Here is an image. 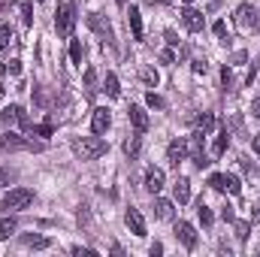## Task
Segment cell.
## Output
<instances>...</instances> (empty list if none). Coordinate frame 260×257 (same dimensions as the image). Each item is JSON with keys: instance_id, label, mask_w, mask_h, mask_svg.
<instances>
[{"instance_id": "cell-51", "label": "cell", "mask_w": 260, "mask_h": 257, "mask_svg": "<svg viewBox=\"0 0 260 257\" xmlns=\"http://www.w3.org/2000/svg\"><path fill=\"white\" fill-rule=\"evenodd\" d=\"M118 3H127V0H118Z\"/></svg>"}, {"instance_id": "cell-15", "label": "cell", "mask_w": 260, "mask_h": 257, "mask_svg": "<svg viewBox=\"0 0 260 257\" xmlns=\"http://www.w3.org/2000/svg\"><path fill=\"white\" fill-rule=\"evenodd\" d=\"M182 24H185L191 34L203 30V24H206V21H203V12H197V9H185V12H182Z\"/></svg>"}, {"instance_id": "cell-24", "label": "cell", "mask_w": 260, "mask_h": 257, "mask_svg": "<svg viewBox=\"0 0 260 257\" xmlns=\"http://www.w3.org/2000/svg\"><path fill=\"white\" fill-rule=\"evenodd\" d=\"M94 85H97V70L88 67V70H85V91H88V97H94V91H97Z\"/></svg>"}, {"instance_id": "cell-9", "label": "cell", "mask_w": 260, "mask_h": 257, "mask_svg": "<svg viewBox=\"0 0 260 257\" xmlns=\"http://www.w3.org/2000/svg\"><path fill=\"white\" fill-rule=\"evenodd\" d=\"M167 157H170L173 167H179L182 160H188V142H185V139H173V142L167 145Z\"/></svg>"}, {"instance_id": "cell-18", "label": "cell", "mask_w": 260, "mask_h": 257, "mask_svg": "<svg viewBox=\"0 0 260 257\" xmlns=\"http://www.w3.org/2000/svg\"><path fill=\"white\" fill-rule=\"evenodd\" d=\"M154 218L157 221H170L173 218V203L170 200H154Z\"/></svg>"}, {"instance_id": "cell-49", "label": "cell", "mask_w": 260, "mask_h": 257, "mask_svg": "<svg viewBox=\"0 0 260 257\" xmlns=\"http://www.w3.org/2000/svg\"><path fill=\"white\" fill-rule=\"evenodd\" d=\"M251 148H254V151L260 154V136H254V139H251Z\"/></svg>"}, {"instance_id": "cell-12", "label": "cell", "mask_w": 260, "mask_h": 257, "mask_svg": "<svg viewBox=\"0 0 260 257\" xmlns=\"http://www.w3.org/2000/svg\"><path fill=\"white\" fill-rule=\"evenodd\" d=\"M160 188H164V170L148 167V173H145V191L148 194H160Z\"/></svg>"}, {"instance_id": "cell-52", "label": "cell", "mask_w": 260, "mask_h": 257, "mask_svg": "<svg viewBox=\"0 0 260 257\" xmlns=\"http://www.w3.org/2000/svg\"><path fill=\"white\" fill-rule=\"evenodd\" d=\"M164 3H170V0H164Z\"/></svg>"}, {"instance_id": "cell-8", "label": "cell", "mask_w": 260, "mask_h": 257, "mask_svg": "<svg viewBox=\"0 0 260 257\" xmlns=\"http://www.w3.org/2000/svg\"><path fill=\"white\" fill-rule=\"evenodd\" d=\"M91 127H94L97 136H103L106 130L112 127V115H109L106 106H97V109H94V115H91Z\"/></svg>"}, {"instance_id": "cell-22", "label": "cell", "mask_w": 260, "mask_h": 257, "mask_svg": "<svg viewBox=\"0 0 260 257\" xmlns=\"http://www.w3.org/2000/svg\"><path fill=\"white\" fill-rule=\"evenodd\" d=\"M197 215H200V224H203V227H212V221H215V215H212V209H209V206H206L203 200L197 203Z\"/></svg>"}, {"instance_id": "cell-10", "label": "cell", "mask_w": 260, "mask_h": 257, "mask_svg": "<svg viewBox=\"0 0 260 257\" xmlns=\"http://www.w3.org/2000/svg\"><path fill=\"white\" fill-rule=\"evenodd\" d=\"M176 239H179L185 248H194L197 245V230L188 221H179V224H176Z\"/></svg>"}, {"instance_id": "cell-16", "label": "cell", "mask_w": 260, "mask_h": 257, "mask_svg": "<svg viewBox=\"0 0 260 257\" xmlns=\"http://www.w3.org/2000/svg\"><path fill=\"white\" fill-rule=\"evenodd\" d=\"M173 194H176V203H179V206L188 203V200H191V182H188L185 176H179L176 185H173Z\"/></svg>"}, {"instance_id": "cell-5", "label": "cell", "mask_w": 260, "mask_h": 257, "mask_svg": "<svg viewBox=\"0 0 260 257\" xmlns=\"http://www.w3.org/2000/svg\"><path fill=\"white\" fill-rule=\"evenodd\" d=\"M88 27H91V30H94V34H97L106 46H115V34H112L109 21H106L100 12H91V15H88Z\"/></svg>"}, {"instance_id": "cell-40", "label": "cell", "mask_w": 260, "mask_h": 257, "mask_svg": "<svg viewBox=\"0 0 260 257\" xmlns=\"http://www.w3.org/2000/svg\"><path fill=\"white\" fill-rule=\"evenodd\" d=\"M6 70H9L12 76H18V73H21V61H6Z\"/></svg>"}, {"instance_id": "cell-44", "label": "cell", "mask_w": 260, "mask_h": 257, "mask_svg": "<svg viewBox=\"0 0 260 257\" xmlns=\"http://www.w3.org/2000/svg\"><path fill=\"white\" fill-rule=\"evenodd\" d=\"M167 43H170V46H179V37H176V30H167Z\"/></svg>"}, {"instance_id": "cell-30", "label": "cell", "mask_w": 260, "mask_h": 257, "mask_svg": "<svg viewBox=\"0 0 260 257\" xmlns=\"http://www.w3.org/2000/svg\"><path fill=\"white\" fill-rule=\"evenodd\" d=\"M145 103H148L151 109H164V106H167V103H164V97H157L154 91H148V94H145Z\"/></svg>"}, {"instance_id": "cell-32", "label": "cell", "mask_w": 260, "mask_h": 257, "mask_svg": "<svg viewBox=\"0 0 260 257\" xmlns=\"http://www.w3.org/2000/svg\"><path fill=\"white\" fill-rule=\"evenodd\" d=\"M233 224H236V236L245 242L248 239V230H251V221H233Z\"/></svg>"}, {"instance_id": "cell-11", "label": "cell", "mask_w": 260, "mask_h": 257, "mask_svg": "<svg viewBox=\"0 0 260 257\" xmlns=\"http://www.w3.org/2000/svg\"><path fill=\"white\" fill-rule=\"evenodd\" d=\"M124 221H127V227H130V233H133V236H145V233H148V230H145V218H142V212H139V209H127Z\"/></svg>"}, {"instance_id": "cell-20", "label": "cell", "mask_w": 260, "mask_h": 257, "mask_svg": "<svg viewBox=\"0 0 260 257\" xmlns=\"http://www.w3.org/2000/svg\"><path fill=\"white\" fill-rule=\"evenodd\" d=\"M103 88H106V94H109L112 100H118V97H121V88H118V76H115V73H106Z\"/></svg>"}, {"instance_id": "cell-43", "label": "cell", "mask_w": 260, "mask_h": 257, "mask_svg": "<svg viewBox=\"0 0 260 257\" xmlns=\"http://www.w3.org/2000/svg\"><path fill=\"white\" fill-rule=\"evenodd\" d=\"M251 221H254V224H260V200L251 206Z\"/></svg>"}, {"instance_id": "cell-29", "label": "cell", "mask_w": 260, "mask_h": 257, "mask_svg": "<svg viewBox=\"0 0 260 257\" xmlns=\"http://www.w3.org/2000/svg\"><path fill=\"white\" fill-rule=\"evenodd\" d=\"M224 185H227V191H230V194H242V185H239V179H236L233 173H227V176H224Z\"/></svg>"}, {"instance_id": "cell-53", "label": "cell", "mask_w": 260, "mask_h": 257, "mask_svg": "<svg viewBox=\"0 0 260 257\" xmlns=\"http://www.w3.org/2000/svg\"><path fill=\"white\" fill-rule=\"evenodd\" d=\"M257 254H260V248H257Z\"/></svg>"}, {"instance_id": "cell-1", "label": "cell", "mask_w": 260, "mask_h": 257, "mask_svg": "<svg viewBox=\"0 0 260 257\" xmlns=\"http://www.w3.org/2000/svg\"><path fill=\"white\" fill-rule=\"evenodd\" d=\"M73 151H76L82 160H97L100 154L109 151V145L94 133V136H82V139H76V142H73Z\"/></svg>"}, {"instance_id": "cell-45", "label": "cell", "mask_w": 260, "mask_h": 257, "mask_svg": "<svg viewBox=\"0 0 260 257\" xmlns=\"http://www.w3.org/2000/svg\"><path fill=\"white\" fill-rule=\"evenodd\" d=\"M206 70H209L206 61H194V73H206Z\"/></svg>"}, {"instance_id": "cell-7", "label": "cell", "mask_w": 260, "mask_h": 257, "mask_svg": "<svg viewBox=\"0 0 260 257\" xmlns=\"http://www.w3.org/2000/svg\"><path fill=\"white\" fill-rule=\"evenodd\" d=\"M0 121H3V124H21L24 130H30V121H27V115H24L21 106H6V109L0 112Z\"/></svg>"}, {"instance_id": "cell-3", "label": "cell", "mask_w": 260, "mask_h": 257, "mask_svg": "<svg viewBox=\"0 0 260 257\" xmlns=\"http://www.w3.org/2000/svg\"><path fill=\"white\" fill-rule=\"evenodd\" d=\"M30 203H34V191H27V188H12V191L0 200V209H3V212H21V209H27Z\"/></svg>"}, {"instance_id": "cell-13", "label": "cell", "mask_w": 260, "mask_h": 257, "mask_svg": "<svg viewBox=\"0 0 260 257\" xmlns=\"http://www.w3.org/2000/svg\"><path fill=\"white\" fill-rule=\"evenodd\" d=\"M254 15H257L254 6H251V3H242V6L236 9V24H239V27H254V21H257Z\"/></svg>"}, {"instance_id": "cell-27", "label": "cell", "mask_w": 260, "mask_h": 257, "mask_svg": "<svg viewBox=\"0 0 260 257\" xmlns=\"http://www.w3.org/2000/svg\"><path fill=\"white\" fill-rule=\"evenodd\" d=\"M82 55H85V52H82V43L73 40V43H70V58H73V64L76 67H82Z\"/></svg>"}, {"instance_id": "cell-23", "label": "cell", "mask_w": 260, "mask_h": 257, "mask_svg": "<svg viewBox=\"0 0 260 257\" xmlns=\"http://www.w3.org/2000/svg\"><path fill=\"white\" fill-rule=\"evenodd\" d=\"M139 148H142V136L136 133V136H130L127 142H124V151H127V157L133 160V157H139Z\"/></svg>"}, {"instance_id": "cell-42", "label": "cell", "mask_w": 260, "mask_h": 257, "mask_svg": "<svg viewBox=\"0 0 260 257\" xmlns=\"http://www.w3.org/2000/svg\"><path fill=\"white\" fill-rule=\"evenodd\" d=\"M160 61H164V64H173V61H176V55H173L170 49H164V52H160Z\"/></svg>"}, {"instance_id": "cell-34", "label": "cell", "mask_w": 260, "mask_h": 257, "mask_svg": "<svg viewBox=\"0 0 260 257\" xmlns=\"http://www.w3.org/2000/svg\"><path fill=\"white\" fill-rule=\"evenodd\" d=\"M142 82H145V85H151V88H154V85H157V82H160V79H157V73H154V70H151V67H145V70H142Z\"/></svg>"}, {"instance_id": "cell-35", "label": "cell", "mask_w": 260, "mask_h": 257, "mask_svg": "<svg viewBox=\"0 0 260 257\" xmlns=\"http://www.w3.org/2000/svg\"><path fill=\"white\" fill-rule=\"evenodd\" d=\"M12 43V30L9 27H0V49H6Z\"/></svg>"}, {"instance_id": "cell-4", "label": "cell", "mask_w": 260, "mask_h": 257, "mask_svg": "<svg viewBox=\"0 0 260 257\" xmlns=\"http://www.w3.org/2000/svg\"><path fill=\"white\" fill-rule=\"evenodd\" d=\"M0 148H3V151H40L43 145L24 139V136H18V133H6V136L0 139Z\"/></svg>"}, {"instance_id": "cell-36", "label": "cell", "mask_w": 260, "mask_h": 257, "mask_svg": "<svg viewBox=\"0 0 260 257\" xmlns=\"http://www.w3.org/2000/svg\"><path fill=\"white\" fill-rule=\"evenodd\" d=\"M212 30H215V37H218V40H224V37H227V24H224V21H215V27H212Z\"/></svg>"}, {"instance_id": "cell-33", "label": "cell", "mask_w": 260, "mask_h": 257, "mask_svg": "<svg viewBox=\"0 0 260 257\" xmlns=\"http://www.w3.org/2000/svg\"><path fill=\"white\" fill-rule=\"evenodd\" d=\"M12 182H15V173L6 170V167H0V188H9Z\"/></svg>"}, {"instance_id": "cell-6", "label": "cell", "mask_w": 260, "mask_h": 257, "mask_svg": "<svg viewBox=\"0 0 260 257\" xmlns=\"http://www.w3.org/2000/svg\"><path fill=\"white\" fill-rule=\"evenodd\" d=\"M203 139H206V136H203V133H197V130L185 139V142H188V157L194 160L200 170H203V167H209V160H206V148H203Z\"/></svg>"}, {"instance_id": "cell-38", "label": "cell", "mask_w": 260, "mask_h": 257, "mask_svg": "<svg viewBox=\"0 0 260 257\" xmlns=\"http://www.w3.org/2000/svg\"><path fill=\"white\" fill-rule=\"evenodd\" d=\"M221 218L233 224V221H236V215H233V206H224V209H221Z\"/></svg>"}, {"instance_id": "cell-17", "label": "cell", "mask_w": 260, "mask_h": 257, "mask_svg": "<svg viewBox=\"0 0 260 257\" xmlns=\"http://www.w3.org/2000/svg\"><path fill=\"white\" fill-rule=\"evenodd\" d=\"M127 24H130V30H133V40H142V15H139L136 6L127 9Z\"/></svg>"}, {"instance_id": "cell-31", "label": "cell", "mask_w": 260, "mask_h": 257, "mask_svg": "<svg viewBox=\"0 0 260 257\" xmlns=\"http://www.w3.org/2000/svg\"><path fill=\"white\" fill-rule=\"evenodd\" d=\"M209 188H212V191H227V185H224V176H221V173L209 176Z\"/></svg>"}, {"instance_id": "cell-26", "label": "cell", "mask_w": 260, "mask_h": 257, "mask_svg": "<svg viewBox=\"0 0 260 257\" xmlns=\"http://www.w3.org/2000/svg\"><path fill=\"white\" fill-rule=\"evenodd\" d=\"M21 21H24V27H30V24H34V3H30V0H24V3H21Z\"/></svg>"}, {"instance_id": "cell-21", "label": "cell", "mask_w": 260, "mask_h": 257, "mask_svg": "<svg viewBox=\"0 0 260 257\" xmlns=\"http://www.w3.org/2000/svg\"><path fill=\"white\" fill-rule=\"evenodd\" d=\"M227 145H230V130L224 127V130H221V136L215 139V145H212V154H215V157H221V154L227 151Z\"/></svg>"}, {"instance_id": "cell-19", "label": "cell", "mask_w": 260, "mask_h": 257, "mask_svg": "<svg viewBox=\"0 0 260 257\" xmlns=\"http://www.w3.org/2000/svg\"><path fill=\"white\" fill-rule=\"evenodd\" d=\"M215 130V115L212 112H203L200 118H197V133H203V136H209Z\"/></svg>"}, {"instance_id": "cell-48", "label": "cell", "mask_w": 260, "mask_h": 257, "mask_svg": "<svg viewBox=\"0 0 260 257\" xmlns=\"http://www.w3.org/2000/svg\"><path fill=\"white\" fill-rule=\"evenodd\" d=\"M233 64H245V52H236L233 55Z\"/></svg>"}, {"instance_id": "cell-39", "label": "cell", "mask_w": 260, "mask_h": 257, "mask_svg": "<svg viewBox=\"0 0 260 257\" xmlns=\"http://www.w3.org/2000/svg\"><path fill=\"white\" fill-rule=\"evenodd\" d=\"M30 133H40V136H52V124H40V127H30Z\"/></svg>"}, {"instance_id": "cell-41", "label": "cell", "mask_w": 260, "mask_h": 257, "mask_svg": "<svg viewBox=\"0 0 260 257\" xmlns=\"http://www.w3.org/2000/svg\"><path fill=\"white\" fill-rule=\"evenodd\" d=\"M221 79H224V85H227V88L233 85V73H230V67H224V70H221Z\"/></svg>"}, {"instance_id": "cell-14", "label": "cell", "mask_w": 260, "mask_h": 257, "mask_svg": "<svg viewBox=\"0 0 260 257\" xmlns=\"http://www.w3.org/2000/svg\"><path fill=\"white\" fill-rule=\"evenodd\" d=\"M127 118H130V124L136 127V133H145V130H148V115H145L142 106H130Z\"/></svg>"}, {"instance_id": "cell-47", "label": "cell", "mask_w": 260, "mask_h": 257, "mask_svg": "<svg viewBox=\"0 0 260 257\" xmlns=\"http://www.w3.org/2000/svg\"><path fill=\"white\" fill-rule=\"evenodd\" d=\"M157 254H164V245H160V242H154V245H151V257H157Z\"/></svg>"}, {"instance_id": "cell-28", "label": "cell", "mask_w": 260, "mask_h": 257, "mask_svg": "<svg viewBox=\"0 0 260 257\" xmlns=\"http://www.w3.org/2000/svg\"><path fill=\"white\" fill-rule=\"evenodd\" d=\"M12 233H15V221L12 218H3L0 221V239H9Z\"/></svg>"}, {"instance_id": "cell-37", "label": "cell", "mask_w": 260, "mask_h": 257, "mask_svg": "<svg viewBox=\"0 0 260 257\" xmlns=\"http://www.w3.org/2000/svg\"><path fill=\"white\" fill-rule=\"evenodd\" d=\"M73 254H76V257H97V251H94V248H79V245H76V248H73Z\"/></svg>"}, {"instance_id": "cell-50", "label": "cell", "mask_w": 260, "mask_h": 257, "mask_svg": "<svg viewBox=\"0 0 260 257\" xmlns=\"http://www.w3.org/2000/svg\"><path fill=\"white\" fill-rule=\"evenodd\" d=\"M182 3H194V0H182Z\"/></svg>"}, {"instance_id": "cell-2", "label": "cell", "mask_w": 260, "mask_h": 257, "mask_svg": "<svg viewBox=\"0 0 260 257\" xmlns=\"http://www.w3.org/2000/svg\"><path fill=\"white\" fill-rule=\"evenodd\" d=\"M55 27H58L61 37H73V27H76V0H61L58 3Z\"/></svg>"}, {"instance_id": "cell-25", "label": "cell", "mask_w": 260, "mask_h": 257, "mask_svg": "<svg viewBox=\"0 0 260 257\" xmlns=\"http://www.w3.org/2000/svg\"><path fill=\"white\" fill-rule=\"evenodd\" d=\"M21 242H24L27 248H49V245H52L46 236H21Z\"/></svg>"}, {"instance_id": "cell-46", "label": "cell", "mask_w": 260, "mask_h": 257, "mask_svg": "<svg viewBox=\"0 0 260 257\" xmlns=\"http://www.w3.org/2000/svg\"><path fill=\"white\" fill-rule=\"evenodd\" d=\"M251 115L260 121V100H254V103H251Z\"/></svg>"}]
</instances>
